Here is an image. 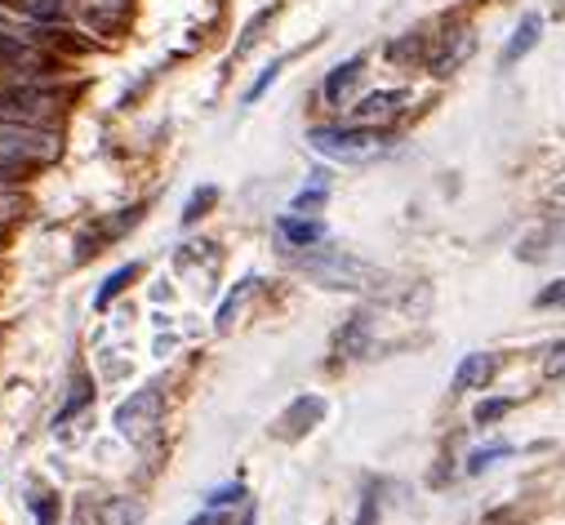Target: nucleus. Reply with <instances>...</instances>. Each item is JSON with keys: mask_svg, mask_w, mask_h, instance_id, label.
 Masks as SVG:
<instances>
[{"mask_svg": "<svg viewBox=\"0 0 565 525\" xmlns=\"http://www.w3.org/2000/svg\"><path fill=\"white\" fill-rule=\"evenodd\" d=\"M0 111L6 116H36V111H54L50 94H32V89H14V94H0Z\"/></svg>", "mask_w": 565, "mask_h": 525, "instance_id": "11", "label": "nucleus"}, {"mask_svg": "<svg viewBox=\"0 0 565 525\" xmlns=\"http://www.w3.org/2000/svg\"><path fill=\"white\" fill-rule=\"evenodd\" d=\"M321 419H326V401H321V397H295L290 410L271 424V432H276L280 441H299V437H308Z\"/></svg>", "mask_w": 565, "mask_h": 525, "instance_id": "5", "label": "nucleus"}, {"mask_svg": "<svg viewBox=\"0 0 565 525\" xmlns=\"http://www.w3.org/2000/svg\"><path fill=\"white\" fill-rule=\"evenodd\" d=\"M161 428V387L148 383V387H138L129 392V401L116 406V432L134 446H148Z\"/></svg>", "mask_w": 565, "mask_h": 525, "instance_id": "4", "label": "nucleus"}, {"mask_svg": "<svg viewBox=\"0 0 565 525\" xmlns=\"http://www.w3.org/2000/svg\"><path fill=\"white\" fill-rule=\"evenodd\" d=\"M103 525H143V503H134V499H107Z\"/></svg>", "mask_w": 565, "mask_h": 525, "instance_id": "15", "label": "nucleus"}, {"mask_svg": "<svg viewBox=\"0 0 565 525\" xmlns=\"http://www.w3.org/2000/svg\"><path fill=\"white\" fill-rule=\"evenodd\" d=\"M409 94H401V89H379V94H365L356 107H352V120L356 125H379V120H392L396 111H401V103H405Z\"/></svg>", "mask_w": 565, "mask_h": 525, "instance_id": "6", "label": "nucleus"}, {"mask_svg": "<svg viewBox=\"0 0 565 525\" xmlns=\"http://www.w3.org/2000/svg\"><path fill=\"white\" fill-rule=\"evenodd\" d=\"M365 339H370V317L356 312V317L339 330V356H361V352H365Z\"/></svg>", "mask_w": 565, "mask_h": 525, "instance_id": "13", "label": "nucleus"}, {"mask_svg": "<svg viewBox=\"0 0 565 525\" xmlns=\"http://www.w3.org/2000/svg\"><path fill=\"white\" fill-rule=\"evenodd\" d=\"M308 143L330 157V161H343V165H370L387 152V139L379 135V129H339V125H321V129H308Z\"/></svg>", "mask_w": 565, "mask_h": 525, "instance_id": "2", "label": "nucleus"}, {"mask_svg": "<svg viewBox=\"0 0 565 525\" xmlns=\"http://www.w3.org/2000/svg\"><path fill=\"white\" fill-rule=\"evenodd\" d=\"M14 218H23V196L19 192H0V227H10Z\"/></svg>", "mask_w": 565, "mask_h": 525, "instance_id": "23", "label": "nucleus"}, {"mask_svg": "<svg viewBox=\"0 0 565 525\" xmlns=\"http://www.w3.org/2000/svg\"><path fill=\"white\" fill-rule=\"evenodd\" d=\"M89 401H94V392H89V378H76V383H72V397H67V406H63V410L54 415V428H63V424H67V419H72L76 410H85Z\"/></svg>", "mask_w": 565, "mask_h": 525, "instance_id": "17", "label": "nucleus"}, {"mask_svg": "<svg viewBox=\"0 0 565 525\" xmlns=\"http://www.w3.org/2000/svg\"><path fill=\"white\" fill-rule=\"evenodd\" d=\"M472 50H477V36H472V32H455V45H450L441 58H433V72H437V76H450Z\"/></svg>", "mask_w": 565, "mask_h": 525, "instance_id": "14", "label": "nucleus"}, {"mask_svg": "<svg viewBox=\"0 0 565 525\" xmlns=\"http://www.w3.org/2000/svg\"><path fill=\"white\" fill-rule=\"evenodd\" d=\"M299 272L312 277L326 290H379L387 281L374 262H361L356 254H343V249H312V254H303Z\"/></svg>", "mask_w": 565, "mask_h": 525, "instance_id": "1", "label": "nucleus"}, {"mask_svg": "<svg viewBox=\"0 0 565 525\" xmlns=\"http://www.w3.org/2000/svg\"><path fill=\"white\" fill-rule=\"evenodd\" d=\"M534 303H539V308H556V303H565V281H552Z\"/></svg>", "mask_w": 565, "mask_h": 525, "instance_id": "30", "label": "nucleus"}, {"mask_svg": "<svg viewBox=\"0 0 565 525\" xmlns=\"http://www.w3.org/2000/svg\"><path fill=\"white\" fill-rule=\"evenodd\" d=\"M352 525H379V499L374 494H365L361 499V512H356V521Z\"/></svg>", "mask_w": 565, "mask_h": 525, "instance_id": "29", "label": "nucleus"}, {"mask_svg": "<svg viewBox=\"0 0 565 525\" xmlns=\"http://www.w3.org/2000/svg\"><path fill=\"white\" fill-rule=\"evenodd\" d=\"M490 378H494V356H490V352H472V356H463L459 369H455V392H477V387H486Z\"/></svg>", "mask_w": 565, "mask_h": 525, "instance_id": "8", "label": "nucleus"}, {"mask_svg": "<svg viewBox=\"0 0 565 525\" xmlns=\"http://www.w3.org/2000/svg\"><path fill=\"white\" fill-rule=\"evenodd\" d=\"M241 494H245L241 485H223V490H214V494H210L205 503H210V507H232V503H236Z\"/></svg>", "mask_w": 565, "mask_h": 525, "instance_id": "28", "label": "nucleus"}, {"mask_svg": "<svg viewBox=\"0 0 565 525\" xmlns=\"http://www.w3.org/2000/svg\"><path fill=\"white\" fill-rule=\"evenodd\" d=\"M19 6H23L32 19H54V14H63L67 0H19Z\"/></svg>", "mask_w": 565, "mask_h": 525, "instance_id": "24", "label": "nucleus"}, {"mask_svg": "<svg viewBox=\"0 0 565 525\" xmlns=\"http://www.w3.org/2000/svg\"><path fill=\"white\" fill-rule=\"evenodd\" d=\"M214 201H218V188H201V192H192V201H188V210H183V223H196Z\"/></svg>", "mask_w": 565, "mask_h": 525, "instance_id": "20", "label": "nucleus"}, {"mask_svg": "<svg viewBox=\"0 0 565 525\" xmlns=\"http://www.w3.org/2000/svg\"><path fill=\"white\" fill-rule=\"evenodd\" d=\"M134 277H138V262H125V268H116V272L103 281V290L94 294V308H107V303H111V299H116Z\"/></svg>", "mask_w": 565, "mask_h": 525, "instance_id": "16", "label": "nucleus"}, {"mask_svg": "<svg viewBox=\"0 0 565 525\" xmlns=\"http://www.w3.org/2000/svg\"><path fill=\"white\" fill-rule=\"evenodd\" d=\"M254 286H258V281H254V277H245V281H241V286H236V290L223 299V308H218V330H227V325H232V312L241 308V299H245Z\"/></svg>", "mask_w": 565, "mask_h": 525, "instance_id": "19", "label": "nucleus"}, {"mask_svg": "<svg viewBox=\"0 0 565 525\" xmlns=\"http://www.w3.org/2000/svg\"><path fill=\"white\" fill-rule=\"evenodd\" d=\"M276 232L286 236L295 249H308V245H317V240H326V227L317 223V218H299V214H286L276 223Z\"/></svg>", "mask_w": 565, "mask_h": 525, "instance_id": "10", "label": "nucleus"}, {"mask_svg": "<svg viewBox=\"0 0 565 525\" xmlns=\"http://www.w3.org/2000/svg\"><path fill=\"white\" fill-rule=\"evenodd\" d=\"M32 507H36V521H41V525H54V521H58V499H54V494L32 499Z\"/></svg>", "mask_w": 565, "mask_h": 525, "instance_id": "25", "label": "nucleus"}, {"mask_svg": "<svg viewBox=\"0 0 565 525\" xmlns=\"http://www.w3.org/2000/svg\"><path fill=\"white\" fill-rule=\"evenodd\" d=\"M361 67H365L361 58H348V63H339V67H334V72L326 76V103H334V107H339V103L348 98V89L356 85V76H361Z\"/></svg>", "mask_w": 565, "mask_h": 525, "instance_id": "12", "label": "nucleus"}, {"mask_svg": "<svg viewBox=\"0 0 565 525\" xmlns=\"http://www.w3.org/2000/svg\"><path fill=\"white\" fill-rule=\"evenodd\" d=\"M508 454V446H486V450H477V454H468V476H481L494 459H503Z\"/></svg>", "mask_w": 565, "mask_h": 525, "instance_id": "21", "label": "nucleus"}, {"mask_svg": "<svg viewBox=\"0 0 565 525\" xmlns=\"http://www.w3.org/2000/svg\"><path fill=\"white\" fill-rule=\"evenodd\" d=\"M192 525H223V507H210V512H201Z\"/></svg>", "mask_w": 565, "mask_h": 525, "instance_id": "31", "label": "nucleus"}, {"mask_svg": "<svg viewBox=\"0 0 565 525\" xmlns=\"http://www.w3.org/2000/svg\"><path fill=\"white\" fill-rule=\"evenodd\" d=\"M543 378H565V339L547 347V356H543Z\"/></svg>", "mask_w": 565, "mask_h": 525, "instance_id": "22", "label": "nucleus"}, {"mask_svg": "<svg viewBox=\"0 0 565 525\" xmlns=\"http://www.w3.org/2000/svg\"><path fill=\"white\" fill-rule=\"evenodd\" d=\"M276 72H280V63H267V67H263V76H258V81L249 85V94H245V103H254V98H263V94H267V85L276 81Z\"/></svg>", "mask_w": 565, "mask_h": 525, "instance_id": "26", "label": "nucleus"}, {"mask_svg": "<svg viewBox=\"0 0 565 525\" xmlns=\"http://www.w3.org/2000/svg\"><path fill=\"white\" fill-rule=\"evenodd\" d=\"M241 525H254V512H245V521H241Z\"/></svg>", "mask_w": 565, "mask_h": 525, "instance_id": "32", "label": "nucleus"}, {"mask_svg": "<svg viewBox=\"0 0 565 525\" xmlns=\"http://www.w3.org/2000/svg\"><path fill=\"white\" fill-rule=\"evenodd\" d=\"M58 157V139L32 125H0V179H14L32 165H45Z\"/></svg>", "mask_w": 565, "mask_h": 525, "instance_id": "3", "label": "nucleus"}, {"mask_svg": "<svg viewBox=\"0 0 565 525\" xmlns=\"http://www.w3.org/2000/svg\"><path fill=\"white\" fill-rule=\"evenodd\" d=\"M125 10H129V0H85V23L94 28V32H116L120 28V19H125Z\"/></svg>", "mask_w": 565, "mask_h": 525, "instance_id": "9", "label": "nucleus"}, {"mask_svg": "<svg viewBox=\"0 0 565 525\" xmlns=\"http://www.w3.org/2000/svg\"><path fill=\"white\" fill-rule=\"evenodd\" d=\"M539 36H543V19L539 14H525L516 28H512V36H508V45H503V67H516L534 45H539Z\"/></svg>", "mask_w": 565, "mask_h": 525, "instance_id": "7", "label": "nucleus"}, {"mask_svg": "<svg viewBox=\"0 0 565 525\" xmlns=\"http://www.w3.org/2000/svg\"><path fill=\"white\" fill-rule=\"evenodd\" d=\"M326 196H330V183H326V174H312V183L295 196V214H303V210H317V205H326Z\"/></svg>", "mask_w": 565, "mask_h": 525, "instance_id": "18", "label": "nucleus"}, {"mask_svg": "<svg viewBox=\"0 0 565 525\" xmlns=\"http://www.w3.org/2000/svg\"><path fill=\"white\" fill-rule=\"evenodd\" d=\"M512 410V401H481L477 406V424H494V419H503Z\"/></svg>", "mask_w": 565, "mask_h": 525, "instance_id": "27", "label": "nucleus"}, {"mask_svg": "<svg viewBox=\"0 0 565 525\" xmlns=\"http://www.w3.org/2000/svg\"><path fill=\"white\" fill-rule=\"evenodd\" d=\"M556 201H561V205H565V188H556Z\"/></svg>", "mask_w": 565, "mask_h": 525, "instance_id": "33", "label": "nucleus"}]
</instances>
